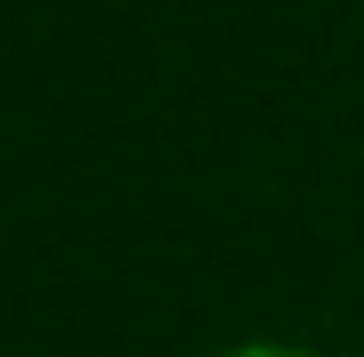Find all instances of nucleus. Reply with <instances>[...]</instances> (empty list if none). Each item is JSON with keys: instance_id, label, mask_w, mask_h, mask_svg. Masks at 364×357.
Here are the masks:
<instances>
[{"instance_id": "obj_1", "label": "nucleus", "mask_w": 364, "mask_h": 357, "mask_svg": "<svg viewBox=\"0 0 364 357\" xmlns=\"http://www.w3.org/2000/svg\"><path fill=\"white\" fill-rule=\"evenodd\" d=\"M219 357H308V349H284V341H243V349H219Z\"/></svg>"}]
</instances>
